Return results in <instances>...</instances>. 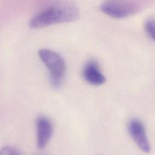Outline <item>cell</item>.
Returning a JSON list of instances; mask_svg holds the SVG:
<instances>
[{"label": "cell", "instance_id": "6da1fadb", "mask_svg": "<svg viewBox=\"0 0 155 155\" xmlns=\"http://www.w3.org/2000/svg\"><path fill=\"white\" fill-rule=\"evenodd\" d=\"M79 10L71 0H58L41 10L30 20L32 28H40L53 24L74 21L79 18Z\"/></svg>", "mask_w": 155, "mask_h": 155}, {"label": "cell", "instance_id": "7a4b0ae2", "mask_svg": "<svg viewBox=\"0 0 155 155\" xmlns=\"http://www.w3.org/2000/svg\"><path fill=\"white\" fill-rule=\"evenodd\" d=\"M38 56L49 71L51 85L54 87L59 88L66 71L64 59L58 53L48 48L40 49Z\"/></svg>", "mask_w": 155, "mask_h": 155}, {"label": "cell", "instance_id": "3957f363", "mask_svg": "<svg viewBox=\"0 0 155 155\" xmlns=\"http://www.w3.org/2000/svg\"><path fill=\"white\" fill-rule=\"evenodd\" d=\"M142 5L139 0H105L100 10L111 18L122 19L137 13Z\"/></svg>", "mask_w": 155, "mask_h": 155}, {"label": "cell", "instance_id": "277c9868", "mask_svg": "<svg viewBox=\"0 0 155 155\" xmlns=\"http://www.w3.org/2000/svg\"><path fill=\"white\" fill-rule=\"evenodd\" d=\"M128 131L137 147L143 152L148 153L151 146L142 122L137 118L131 119L128 124Z\"/></svg>", "mask_w": 155, "mask_h": 155}, {"label": "cell", "instance_id": "5b68a950", "mask_svg": "<svg viewBox=\"0 0 155 155\" xmlns=\"http://www.w3.org/2000/svg\"><path fill=\"white\" fill-rule=\"evenodd\" d=\"M36 144L39 149L44 148L49 142L53 133L51 120L45 116H39L36 120Z\"/></svg>", "mask_w": 155, "mask_h": 155}, {"label": "cell", "instance_id": "8992f818", "mask_svg": "<svg viewBox=\"0 0 155 155\" xmlns=\"http://www.w3.org/2000/svg\"><path fill=\"white\" fill-rule=\"evenodd\" d=\"M82 75L87 83L94 86L101 85L106 81L97 62L94 59L89 60L85 64L82 70Z\"/></svg>", "mask_w": 155, "mask_h": 155}, {"label": "cell", "instance_id": "52a82bcc", "mask_svg": "<svg viewBox=\"0 0 155 155\" xmlns=\"http://www.w3.org/2000/svg\"><path fill=\"white\" fill-rule=\"evenodd\" d=\"M144 30L147 35L152 39L154 40V21L153 18L147 19L144 24Z\"/></svg>", "mask_w": 155, "mask_h": 155}, {"label": "cell", "instance_id": "ba28073f", "mask_svg": "<svg viewBox=\"0 0 155 155\" xmlns=\"http://www.w3.org/2000/svg\"><path fill=\"white\" fill-rule=\"evenodd\" d=\"M0 155H20V154L15 148L6 146L1 149Z\"/></svg>", "mask_w": 155, "mask_h": 155}]
</instances>
